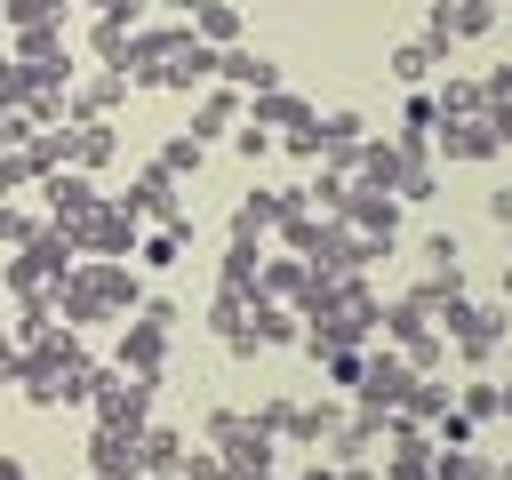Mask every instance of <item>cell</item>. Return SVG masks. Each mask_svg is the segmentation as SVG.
<instances>
[{
    "label": "cell",
    "instance_id": "cell-1",
    "mask_svg": "<svg viewBox=\"0 0 512 480\" xmlns=\"http://www.w3.org/2000/svg\"><path fill=\"white\" fill-rule=\"evenodd\" d=\"M64 320H104V312H136L144 304V280L128 272V256H80L64 280H56V296H48Z\"/></svg>",
    "mask_w": 512,
    "mask_h": 480
},
{
    "label": "cell",
    "instance_id": "cell-2",
    "mask_svg": "<svg viewBox=\"0 0 512 480\" xmlns=\"http://www.w3.org/2000/svg\"><path fill=\"white\" fill-rule=\"evenodd\" d=\"M184 312L168 304V296H152V304H136V320L120 328V360L112 368H128V376H160V360H168V328H176Z\"/></svg>",
    "mask_w": 512,
    "mask_h": 480
},
{
    "label": "cell",
    "instance_id": "cell-3",
    "mask_svg": "<svg viewBox=\"0 0 512 480\" xmlns=\"http://www.w3.org/2000/svg\"><path fill=\"white\" fill-rule=\"evenodd\" d=\"M152 392H160V376L96 368V392H88V408H96V424H128V432H144V424H152Z\"/></svg>",
    "mask_w": 512,
    "mask_h": 480
},
{
    "label": "cell",
    "instance_id": "cell-4",
    "mask_svg": "<svg viewBox=\"0 0 512 480\" xmlns=\"http://www.w3.org/2000/svg\"><path fill=\"white\" fill-rule=\"evenodd\" d=\"M208 448L224 456V472H272L280 456H272V432L256 424V416H240V408H216L208 416Z\"/></svg>",
    "mask_w": 512,
    "mask_h": 480
},
{
    "label": "cell",
    "instance_id": "cell-5",
    "mask_svg": "<svg viewBox=\"0 0 512 480\" xmlns=\"http://www.w3.org/2000/svg\"><path fill=\"white\" fill-rule=\"evenodd\" d=\"M408 384H416V368L400 360V344H376V352L360 360V384H352V392H360L368 416H392V408L408 400Z\"/></svg>",
    "mask_w": 512,
    "mask_h": 480
},
{
    "label": "cell",
    "instance_id": "cell-6",
    "mask_svg": "<svg viewBox=\"0 0 512 480\" xmlns=\"http://www.w3.org/2000/svg\"><path fill=\"white\" fill-rule=\"evenodd\" d=\"M136 240H144V232H136V216H128L120 200H96V208L72 224V248H80V256H136Z\"/></svg>",
    "mask_w": 512,
    "mask_h": 480
},
{
    "label": "cell",
    "instance_id": "cell-7",
    "mask_svg": "<svg viewBox=\"0 0 512 480\" xmlns=\"http://www.w3.org/2000/svg\"><path fill=\"white\" fill-rule=\"evenodd\" d=\"M432 152H440V160H496V152H504V128H496V112L440 120V128H432Z\"/></svg>",
    "mask_w": 512,
    "mask_h": 480
},
{
    "label": "cell",
    "instance_id": "cell-8",
    "mask_svg": "<svg viewBox=\"0 0 512 480\" xmlns=\"http://www.w3.org/2000/svg\"><path fill=\"white\" fill-rule=\"evenodd\" d=\"M472 32H496V0H432V16H424V40L448 56L456 40H472Z\"/></svg>",
    "mask_w": 512,
    "mask_h": 480
},
{
    "label": "cell",
    "instance_id": "cell-9",
    "mask_svg": "<svg viewBox=\"0 0 512 480\" xmlns=\"http://www.w3.org/2000/svg\"><path fill=\"white\" fill-rule=\"evenodd\" d=\"M40 200H48V224H64V232H72L104 192L88 184V168H72V160H64V168H48V176H40Z\"/></svg>",
    "mask_w": 512,
    "mask_h": 480
},
{
    "label": "cell",
    "instance_id": "cell-10",
    "mask_svg": "<svg viewBox=\"0 0 512 480\" xmlns=\"http://www.w3.org/2000/svg\"><path fill=\"white\" fill-rule=\"evenodd\" d=\"M120 208H128L136 224H144V216H152V224H176V216H192V208L176 200V176H168L160 160H152V168H136V184L120 192Z\"/></svg>",
    "mask_w": 512,
    "mask_h": 480
},
{
    "label": "cell",
    "instance_id": "cell-11",
    "mask_svg": "<svg viewBox=\"0 0 512 480\" xmlns=\"http://www.w3.org/2000/svg\"><path fill=\"white\" fill-rule=\"evenodd\" d=\"M88 464H96V480H144V432H128V424H96Z\"/></svg>",
    "mask_w": 512,
    "mask_h": 480
},
{
    "label": "cell",
    "instance_id": "cell-12",
    "mask_svg": "<svg viewBox=\"0 0 512 480\" xmlns=\"http://www.w3.org/2000/svg\"><path fill=\"white\" fill-rule=\"evenodd\" d=\"M216 80H224V88H240V96H264V88H280V56H264V48L232 40V48H216Z\"/></svg>",
    "mask_w": 512,
    "mask_h": 480
},
{
    "label": "cell",
    "instance_id": "cell-13",
    "mask_svg": "<svg viewBox=\"0 0 512 480\" xmlns=\"http://www.w3.org/2000/svg\"><path fill=\"white\" fill-rule=\"evenodd\" d=\"M208 80H216V48L184 32V40L168 48V64H160V88H176V96H200Z\"/></svg>",
    "mask_w": 512,
    "mask_h": 480
},
{
    "label": "cell",
    "instance_id": "cell-14",
    "mask_svg": "<svg viewBox=\"0 0 512 480\" xmlns=\"http://www.w3.org/2000/svg\"><path fill=\"white\" fill-rule=\"evenodd\" d=\"M128 96H136V88H128V72H120V64H104L96 80H80V88L64 96V112H72V120H112Z\"/></svg>",
    "mask_w": 512,
    "mask_h": 480
},
{
    "label": "cell",
    "instance_id": "cell-15",
    "mask_svg": "<svg viewBox=\"0 0 512 480\" xmlns=\"http://www.w3.org/2000/svg\"><path fill=\"white\" fill-rule=\"evenodd\" d=\"M240 112H248V96H240V88H224V80H208V88H200V104H192V128H184V136L216 144V136H232V128H240Z\"/></svg>",
    "mask_w": 512,
    "mask_h": 480
},
{
    "label": "cell",
    "instance_id": "cell-16",
    "mask_svg": "<svg viewBox=\"0 0 512 480\" xmlns=\"http://www.w3.org/2000/svg\"><path fill=\"white\" fill-rule=\"evenodd\" d=\"M360 136H368V120H360V112H312V144H320V160H328V168H352Z\"/></svg>",
    "mask_w": 512,
    "mask_h": 480
},
{
    "label": "cell",
    "instance_id": "cell-17",
    "mask_svg": "<svg viewBox=\"0 0 512 480\" xmlns=\"http://www.w3.org/2000/svg\"><path fill=\"white\" fill-rule=\"evenodd\" d=\"M344 224L392 248V240H400V200H392V192H360V184H352V200H344Z\"/></svg>",
    "mask_w": 512,
    "mask_h": 480
},
{
    "label": "cell",
    "instance_id": "cell-18",
    "mask_svg": "<svg viewBox=\"0 0 512 480\" xmlns=\"http://www.w3.org/2000/svg\"><path fill=\"white\" fill-rule=\"evenodd\" d=\"M248 120H256V128H304V120H312V104H304V96H296V88L280 80V88L248 96Z\"/></svg>",
    "mask_w": 512,
    "mask_h": 480
},
{
    "label": "cell",
    "instance_id": "cell-19",
    "mask_svg": "<svg viewBox=\"0 0 512 480\" xmlns=\"http://www.w3.org/2000/svg\"><path fill=\"white\" fill-rule=\"evenodd\" d=\"M112 152H120V128H112V120H72V168L96 176Z\"/></svg>",
    "mask_w": 512,
    "mask_h": 480
},
{
    "label": "cell",
    "instance_id": "cell-20",
    "mask_svg": "<svg viewBox=\"0 0 512 480\" xmlns=\"http://www.w3.org/2000/svg\"><path fill=\"white\" fill-rule=\"evenodd\" d=\"M432 112H440V120H472V112H488V88H480L472 72H456V80L432 88Z\"/></svg>",
    "mask_w": 512,
    "mask_h": 480
},
{
    "label": "cell",
    "instance_id": "cell-21",
    "mask_svg": "<svg viewBox=\"0 0 512 480\" xmlns=\"http://www.w3.org/2000/svg\"><path fill=\"white\" fill-rule=\"evenodd\" d=\"M192 232H200V216H176V224L144 232V240H136V256H144L152 272H168V264H176V248H192Z\"/></svg>",
    "mask_w": 512,
    "mask_h": 480
},
{
    "label": "cell",
    "instance_id": "cell-22",
    "mask_svg": "<svg viewBox=\"0 0 512 480\" xmlns=\"http://www.w3.org/2000/svg\"><path fill=\"white\" fill-rule=\"evenodd\" d=\"M240 32H248V24H240V8H232V0H200V8H192V40H208V48H232Z\"/></svg>",
    "mask_w": 512,
    "mask_h": 480
},
{
    "label": "cell",
    "instance_id": "cell-23",
    "mask_svg": "<svg viewBox=\"0 0 512 480\" xmlns=\"http://www.w3.org/2000/svg\"><path fill=\"white\" fill-rule=\"evenodd\" d=\"M16 64H72L64 24H32V32H16Z\"/></svg>",
    "mask_w": 512,
    "mask_h": 480
},
{
    "label": "cell",
    "instance_id": "cell-24",
    "mask_svg": "<svg viewBox=\"0 0 512 480\" xmlns=\"http://www.w3.org/2000/svg\"><path fill=\"white\" fill-rule=\"evenodd\" d=\"M432 64H440V48H432V40H400V48H392V80H400V88H424V80H432Z\"/></svg>",
    "mask_w": 512,
    "mask_h": 480
},
{
    "label": "cell",
    "instance_id": "cell-25",
    "mask_svg": "<svg viewBox=\"0 0 512 480\" xmlns=\"http://www.w3.org/2000/svg\"><path fill=\"white\" fill-rule=\"evenodd\" d=\"M424 280H464V240L456 232H424Z\"/></svg>",
    "mask_w": 512,
    "mask_h": 480
},
{
    "label": "cell",
    "instance_id": "cell-26",
    "mask_svg": "<svg viewBox=\"0 0 512 480\" xmlns=\"http://www.w3.org/2000/svg\"><path fill=\"white\" fill-rule=\"evenodd\" d=\"M432 480H496V464L472 456V440H464V448H440L432 456Z\"/></svg>",
    "mask_w": 512,
    "mask_h": 480
},
{
    "label": "cell",
    "instance_id": "cell-27",
    "mask_svg": "<svg viewBox=\"0 0 512 480\" xmlns=\"http://www.w3.org/2000/svg\"><path fill=\"white\" fill-rule=\"evenodd\" d=\"M200 160H208L200 136H168V144H160V168H168V176H200Z\"/></svg>",
    "mask_w": 512,
    "mask_h": 480
},
{
    "label": "cell",
    "instance_id": "cell-28",
    "mask_svg": "<svg viewBox=\"0 0 512 480\" xmlns=\"http://www.w3.org/2000/svg\"><path fill=\"white\" fill-rule=\"evenodd\" d=\"M256 256H264V248L232 240V248H224V272H216V288H256Z\"/></svg>",
    "mask_w": 512,
    "mask_h": 480
},
{
    "label": "cell",
    "instance_id": "cell-29",
    "mask_svg": "<svg viewBox=\"0 0 512 480\" xmlns=\"http://www.w3.org/2000/svg\"><path fill=\"white\" fill-rule=\"evenodd\" d=\"M176 464H184V440L160 432V424H144V472H176Z\"/></svg>",
    "mask_w": 512,
    "mask_h": 480
},
{
    "label": "cell",
    "instance_id": "cell-30",
    "mask_svg": "<svg viewBox=\"0 0 512 480\" xmlns=\"http://www.w3.org/2000/svg\"><path fill=\"white\" fill-rule=\"evenodd\" d=\"M0 16L16 32H32V24H64V0H0Z\"/></svg>",
    "mask_w": 512,
    "mask_h": 480
},
{
    "label": "cell",
    "instance_id": "cell-31",
    "mask_svg": "<svg viewBox=\"0 0 512 480\" xmlns=\"http://www.w3.org/2000/svg\"><path fill=\"white\" fill-rule=\"evenodd\" d=\"M88 48H96L104 64H128V24H112V16H96V32H88Z\"/></svg>",
    "mask_w": 512,
    "mask_h": 480
},
{
    "label": "cell",
    "instance_id": "cell-32",
    "mask_svg": "<svg viewBox=\"0 0 512 480\" xmlns=\"http://www.w3.org/2000/svg\"><path fill=\"white\" fill-rule=\"evenodd\" d=\"M232 152H240L248 168H256V160H272V128H256V120L240 112V128H232Z\"/></svg>",
    "mask_w": 512,
    "mask_h": 480
},
{
    "label": "cell",
    "instance_id": "cell-33",
    "mask_svg": "<svg viewBox=\"0 0 512 480\" xmlns=\"http://www.w3.org/2000/svg\"><path fill=\"white\" fill-rule=\"evenodd\" d=\"M176 480H232V472H224V456H216V448L200 440V448H184V464H176Z\"/></svg>",
    "mask_w": 512,
    "mask_h": 480
},
{
    "label": "cell",
    "instance_id": "cell-34",
    "mask_svg": "<svg viewBox=\"0 0 512 480\" xmlns=\"http://www.w3.org/2000/svg\"><path fill=\"white\" fill-rule=\"evenodd\" d=\"M456 408H464L472 424H488V416H496V384H488V376H472V384L456 392Z\"/></svg>",
    "mask_w": 512,
    "mask_h": 480
},
{
    "label": "cell",
    "instance_id": "cell-35",
    "mask_svg": "<svg viewBox=\"0 0 512 480\" xmlns=\"http://www.w3.org/2000/svg\"><path fill=\"white\" fill-rule=\"evenodd\" d=\"M32 232H40V216H32V208H16V200H0V240H8V248H24Z\"/></svg>",
    "mask_w": 512,
    "mask_h": 480
},
{
    "label": "cell",
    "instance_id": "cell-36",
    "mask_svg": "<svg viewBox=\"0 0 512 480\" xmlns=\"http://www.w3.org/2000/svg\"><path fill=\"white\" fill-rule=\"evenodd\" d=\"M256 424H264V432H288V424H296V400H264Z\"/></svg>",
    "mask_w": 512,
    "mask_h": 480
},
{
    "label": "cell",
    "instance_id": "cell-37",
    "mask_svg": "<svg viewBox=\"0 0 512 480\" xmlns=\"http://www.w3.org/2000/svg\"><path fill=\"white\" fill-rule=\"evenodd\" d=\"M488 216H496V224H512V184H496V192H488Z\"/></svg>",
    "mask_w": 512,
    "mask_h": 480
},
{
    "label": "cell",
    "instance_id": "cell-38",
    "mask_svg": "<svg viewBox=\"0 0 512 480\" xmlns=\"http://www.w3.org/2000/svg\"><path fill=\"white\" fill-rule=\"evenodd\" d=\"M296 480H344V464H328V456H320V464H304Z\"/></svg>",
    "mask_w": 512,
    "mask_h": 480
},
{
    "label": "cell",
    "instance_id": "cell-39",
    "mask_svg": "<svg viewBox=\"0 0 512 480\" xmlns=\"http://www.w3.org/2000/svg\"><path fill=\"white\" fill-rule=\"evenodd\" d=\"M496 416H512V368L496 376Z\"/></svg>",
    "mask_w": 512,
    "mask_h": 480
},
{
    "label": "cell",
    "instance_id": "cell-40",
    "mask_svg": "<svg viewBox=\"0 0 512 480\" xmlns=\"http://www.w3.org/2000/svg\"><path fill=\"white\" fill-rule=\"evenodd\" d=\"M0 376H16V336H0Z\"/></svg>",
    "mask_w": 512,
    "mask_h": 480
},
{
    "label": "cell",
    "instance_id": "cell-41",
    "mask_svg": "<svg viewBox=\"0 0 512 480\" xmlns=\"http://www.w3.org/2000/svg\"><path fill=\"white\" fill-rule=\"evenodd\" d=\"M88 480H96V472H88Z\"/></svg>",
    "mask_w": 512,
    "mask_h": 480
},
{
    "label": "cell",
    "instance_id": "cell-42",
    "mask_svg": "<svg viewBox=\"0 0 512 480\" xmlns=\"http://www.w3.org/2000/svg\"><path fill=\"white\" fill-rule=\"evenodd\" d=\"M0 296H8V288H0Z\"/></svg>",
    "mask_w": 512,
    "mask_h": 480
}]
</instances>
